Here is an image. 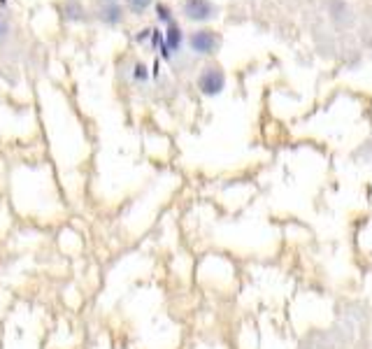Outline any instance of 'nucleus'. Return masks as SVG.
<instances>
[{"mask_svg": "<svg viewBox=\"0 0 372 349\" xmlns=\"http://www.w3.org/2000/svg\"><path fill=\"white\" fill-rule=\"evenodd\" d=\"M186 47L196 58L214 61L223 47V35L214 26H196L186 33Z\"/></svg>", "mask_w": 372, "mask_h": 349, "instance_id": "1", "label": "nucleus"}, {"mask_svg": "<svg viewBox=\"0 0 372 349\" xmlns=\"http://www.w3.org/2000/svg\"><path fill=\"white\" fill-rule=\"evenodd\" d=\"M177 14L186 23L196 26H212L221 19V5L216 0H179Z\"/></svg>", "mask_w": 372, "mask_h": 349, "instance_id": "2", "label": "nucleus"}, {"mask_svg": "<svg viewBox=\"0 0 372 349\" xmlns=\"http://www.w3.org/2000/svg\"><path fill=\"white\" fill-rule=\"evenodd\" d=\"M12 26H10V19L5 14H0V40H5L10 35Z\"/></svg>", "mask_w": 372, "mask_h": 349, "instance_id": "9", "label": "nucleus"}, {"mask_svg": "<svg viewBox=\"0 0 372 349\" xmlns=\"http://www.w3.org/2000/svg\"><path fill=\"white\" fill-rule=\"evenodd\" d=\"M121 3L126 5L128 14H133V16H145L147 12L153 10L156 0H121Z\"/></svg>", "mask_w": 372, "mask_h": 349, "instance_id": "6", "label": "nucleus"}, {"mask_svg": "<svg viewBox=\"0 0 372 349\" xmlns=\"http://www.w3.org/2000/svg\"><path fill=\"white\" fill-rule=\"evenodd\" d=\"M86 8L79 3V0H68L66 3V19L68 21H84L86 19Z\"/></svg>", "mask_w": 372, "mask_h": 349, "instance_id": "8", "label": "nucleus"}, {"mask_svg": "<svg viewBox=\"0 0 372 349\" xmlns=\"http://www.w3.org/2000/svg\"><path fill=\"white\" fill-rule=\"evenodd\" d=\"M228 82L226 70L219 61H203V66L198 68L196 75V88L200 96L205 98H216L219 93H223Z\"/></svg>", "mask_w": 372, "mask_h": 349, "instance_id": "3", "label": "nucleus"}, {"mask_svg": "<svg viewBox=\"0 0 372 349\" xmlns=\"http://www.w3.org/2000/svg\"><path fill=\"white\" fill-rule=\"evenodd\" d=\"M93 16L108 28H119L128 19V10L121 0H96L93 8Z\"/></svg>", "mask_w": 372, "mask_h": 349, "instance_id": "4", "label": "nucleus"}, {"mask_svg": "<svg viewBox=\"0 0 372 349\" xmlns=\"http://www.w3.org/2000/svg\"><path fill=\"white\" fill-rule=\"evenodd\" d=\"M186 45V33L179 26V21H173L170 26H165V56L179 54V49Z\"/></svg>", "mask_w": 372, "mask_h": 349, "instance_id": "5", "label": "nucleus"}, {"mask_svg": "<svg viewBox=\"0 0 372 349\" xmlns=\"http://www.w3.org/2000/svg\"><path fill=\"white\" fill-rule=\"evenodd\" d=\"M153 12H156V19L161 21L163 26H170L173 21H177L175 10L170 8L168 3H163V0H156V5H153Z\"/></svg>", "mask_w": 372, "mask_h": 349, "instance_id": "7", "label": "nucleus"}]
</instances>
